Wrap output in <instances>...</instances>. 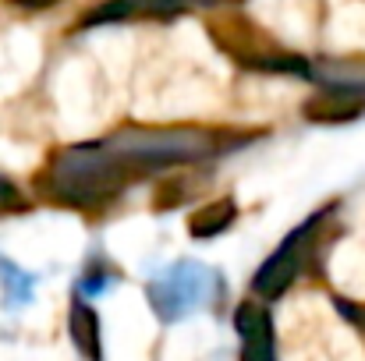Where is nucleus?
Returning <instances> with one entry per match:
<instances>
[{"mask_svg":"<svg viewBox=\"0 0 365 361\" xmlns=\"http://www.w3.org/2000/svg\"><path fill=\"white\" fill-rule=\"evenodd\" d=\"M128 177H135V170L121 163L114 152H107L103 145H78L53 156L43 184L57 202L93 209V206L110 202L128 184Z\"/></svg>","mask_w":365,"mask_h":361,"instance_id":"nucleus-1","label":"nucleus"},{"mask_svg":"<svg viewBox=\"0 0 365 361\" xmlns=\"http://www.w3.org/2000/svg\"><path fill=\"white\" fill-rule=\"evenodd\" d=\"M103 149L114 152L121 163H128L138 174V170H156V167L206 159L217 149V142L206 131L167 127V131H121L110 142H103Z\"/></svg>","mask_w":365,"mask_h":361,"instance_id":"nucleus-2","label":"nucleus"},{"mask_svg":"<svg viewBox=\"0 0 365 361\" xmlns=\"http://www.w3.org/2000/svg\"><path fill=\"white\" fill-rule=\"evenodd\" d=\"M316 227H319V216H312L305 227L291 231L287 238L280 241V248L259 266V273H255V280H252L255 294H262V298H280V294L294 283V276H298V269H302V258H305V251H309V241H312V231H316Z\"/></svg>","mask_w":365,"mask_h":361,"instance_id":"nucleus-3","label":"nucleus"},{"mask_svg":"<svg viewBox=\"0 0 365 361\" xmlns=\"http://www.w3.org/2000/svg\"><path fill=\"white\" fill-rule=\"evenodd\" d=\"M238 337H242V361H277L273 347V323L262 305H242L235 315Z\"/></svg>","mask_w":365,"mask_h":361,"instance_id":"nucleus-4","label":"nucleus"},{"mask_svg":"<svg viewBox=\"0 0 365 361\" xmlns=\"http://www.w3.org/2000/svg\"><path fill=\"white\" fill-rule=\"evenodd\" d=\"M68 330H71V344L86 361H103V333H100V319L86 301L71 305L68 315Z\"/></svg>","mask_w":365,"mask_h":361,"instance_id":"nucleus-5","label":"nucleus"},{"mask_svg":"<svg viewBox=\"0 0 365 361\" xmlns=\"http://www.w3.org/2000/svg\"><path fill=\"white\" fill-rule=\"evenodd\" d=\"M362 110H365L362 96H351V93H337V89H330V93L309 100L305 117L319 120V124H344V120H355Z\"/></svg>","mask_w":365,"mask_h":361,"instance_id":"nucleus-6","label":"nucleus"},{"mask_svg":"<svg viewBox=\"0 0 365 361\" xmlns=\"http://www.w3.org/2000/svg\"><path fill=\"white\" fill-rule=\"evenodd\" d=\"M235 202L231 199H220V202H210L206 209H199L192 220H188V234L192 238H217L224 234L231 224H235Z\"/></svg>","mask_w":365,"mask_h":361,"instance_id":"nucleus-7","label":"nucleus"},{"mask_svg":"<svg viewBox=\"0 0 365 361\" xmlns=\"http://www.w3.org/2000/svg\"><path fill=\"white\" fill-rule=\"evenodd\" d=\"M131 14H174L185 7V0H124Z\"/></svg>","mask_w":365,"mask_h":361,"instance_id":"nucleus-8","label":"nucleus"},{"mask_svg":"<svg viewBox=\"0 0 365 361\" xmlns=\"http://www.w3.org/2000/svg\"><path fill=\"white\" fill-rule=\"evenodd\" d=\"M29 202H25V195L7 181V177H0V213H21Z\"/></svg>","mask_w":365,"mask_h":361,"instance_id":"nucleus-9","label":"nucleus"},{"mask_svg":"<svg viewBox=\"0 0 365 361\" xmlns=\"http://www.w3.org/2000/svg\"><path fill=\"white\" fill-rule=\"evenodd\" d=\"M337 312H341V315H344V319H348V323H351V326H355V330L365 337V305H362V301L337 298Z\"/></svg>","mask_w":365,"mask_h":361,"instance_id":"nucleus-10","label":"nucleus"}]
</instances>
